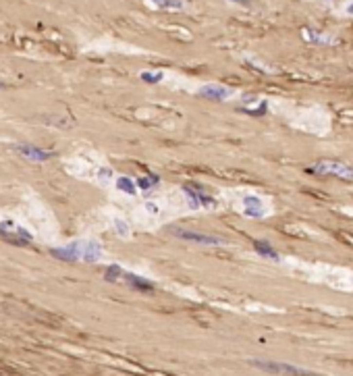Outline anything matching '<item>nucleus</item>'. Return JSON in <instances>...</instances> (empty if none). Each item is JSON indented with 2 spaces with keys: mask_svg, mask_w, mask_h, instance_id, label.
I'll use <instances>...</instances> for the list:
<instances>
[{
  "mask_svg": "<svg viewBox=\"0 0 353 376\" xmlns=\"http://www.w3.org/2000/svg\"><path fill=\"white\" fill-rule=\"evenodd\" d=\"M308 173L322 175V177H336L341 181H353V167L341 160H318L310 164Z\"/></svg>",
  "mask_w": 353,
  "mask_h": 376,
  "instance_id": "obj_1",
  "label": "nucleus"
},
{
  "mask_svg": "<svg viewBox=\"0 0 353 376\" xmlns=\"http://www.w3.org/2000/svg\"><path fill=\"white\" fill-rule=\"evenodd\" d=\"M0 237H2L6 244L17 245V247H29L34 244V235L27 229H23L21 225L15 221H2L0 223Z\"/></svg>",
  "mask_w": 353,
  "mask_h": 376,
  "instance_id": "obj_2",
  "label": "nucleus"
},
{
  "mask_svg": "<svg viewBox=\"0 0 353 376\" xmlns=\"http://www.w3.org/2000/svg\"><path fill=\"white\" fill-rule=\"evenodd\" d=\"M170 235H175L179 239L185 241H193V244H202V245H224L226 241L221 237H214V235H204V233H195L189 229H181V226H168L167 229Z\"/></svg>",
  "mask_w": 353,
  "mask_h": 376,
  "instance_id": "obj_3",
  "label": "nucleus"
},
{
  "mask_svg": "<svg viewBox=\"0 0 353 376\" xmlns=\"http://www.w3.org/2000/svg\"><path fill=\"white\" fill-rule=\"evenodd\" d=\"M183 191H185L187 198H189L191 208H200V206H204V208H214V206H216V200L204 191V187L195 185V183L183 185Z\"/></svg>",
  "mask_w": 353,
  "mask_h": 376,
  "instance_id": "obj_4",
  "label": "nucleus"
},
{
  "mask_svg": "<svg viewBox=\"0 0 353 376\" xmlns=\"http://www.w3.org/2000/svg\"><path fill=\"white\" fill-rule=\"evenodd\" d=\"M50 254L58 260H65V262H77V260H83V254H85V241H73L71 245H65V247H52Z\"/></svg>",
  "mask_w": 353,
  "mask_h": 376,
  "instance_id": "obj_5",
  "label": "nucleus"
},
{
  "mask_svg": "<svg viewBox=\"0 0 353 376\" xmlns=\"http://www.w3.org/2000/svg\"><path fill=\"white\" fill-rule=\"evenodd\" d=\"M254 366L264 368L268 372H280V374H293V376H316L310 370H303V368H297L291 364H280V362H254Z\"/></svg>",
  "mask_w": 353,
  "mask_h": 376,
  "instance_id": "obj_6",
  "label": "nucleus"
},
{
  "mask_svg": "<svg viewBox=\"0 0 353 376\" xmlns=\"http://www.w3.org/2000/svg\"><path fill=\"white\" fill-rule=\"evenodd\" d=\"M15 150L19 154H23L27 160H34V162H46L56 156V152H50V150H42V148H37L34 144H17L15 146Z\"/></svg>",
  "mask_w": 353,
  "mask_h": 376,
  "instance_id": "obj_7",
  "label": "nucleus"
},
{
  "mask_svg": "<svg viewBox=\"0 0 353 376\" xmlns=\"http://www.w3.org/2000/svg\"><path fill=\"white\" fill-rule=\"evenodd\" d=\"M200 96L210 98V100H226V98H231V96H233V90L224 88V85L208 83V85H204V88L200 90Z\"/></svg>",
  "mask_w": 353,
  "mask_h": 376,
  "instance_id": "obj_8",
  "label": "nucleus"
},
{
  "mask_svg": "<svg viewBox=\"0 0 353 376\" xmlns=\"http://www.w3.org/2000/svg\"><path fill=\"white\" fill-rule=\"evenodd\" d=\"M125 283H127L131 289H135V291H141V293H152L154 291V283H150L148 279L144 277H137L133 275V272H125Z\"/></svg>",
  "mask_w": 353,
  "mask_h": 376,
  "instance_id": "obj_9",
  "label": "nucleus"
},
{
  "mask_svg": "<svg viewBox=\"0 0 353 376\" xmlns=\"http://www.w3.org/2000/svg\"><path fill=\"white\" fill-rule=\"evenodd\" d=\"M243 204H245V214L252 218H260L266 214V210L262 208V200L256 198V195H245L243 198Z\"/></svg>",
  "mask_w": 353,
  "mask_h": 376,
  "instance_id": "obj_10",
  "label": "nucleus"
},
{
  "mask_svg": "<svg viewBox=\"0 0 353 376\" xmlns=\"http://www.w3.org/2000/svg\"><path fill=\"white\" fill-rule=\"evenodd\" d=\"M148 2H152L156 9H164V11H183L187 6L185 0H148Z\"/></svg>",
  "mask_w": 353,
  "mask_h": 376,
  "instance_id": "obj_11",
  "label": "nucleus"
},
{
  "mask_svg": "<svg viewBox=\"0 0 353 376\" xmlns=\"http://www.w3.org/2000/svg\"><path fill=\"white\" fill-rule=\"evenodd\" d=\"M254 249L260 256H264V258H272V260H279V254H277V249H274L268 241H262V239H256L254 241Z\"/></svg>",
  "mask_w": 353,
  "mask_h": 376,
  "instance_id": "obj_12",
  "label": "nucleus"
},
{
  "mask_svg": "<svg viewBox=\"0 0 353 376\" xmlns=\"http://www.w3.org/2000/svg\"><path fill=\"white\" fill-rule=\"evenodd\" d=\"M116 187H119L123 193H127V195H135L137 193V181H133V179H129V177H119V179H116Z\"/></svg>",
  "mask_w": 353,
  "mask_h": 376,
  "instance_id": "obj_13",
  "label": "nucleus"
},
{
  "mask_svg": "<svg viewBox=\"0 0 353 376\" xmlns=\"http://www.w3.org/2000/svg\"><path fill=\"white\" fill-rule=\"evenodd\" d=\"M303 34H305V38H308V42H312V44H322V46H333L334 44L333 38L322 36V34H314L312 29H305Z\"/></svg>",
  "mask_w": 353,
  "mask_h": 376,
  "instance_id": "obj_14",
  "label": "nucleus"
},
{
  "mask_svg": "<svg viewBox=\"0 0 353 376\" xmlns=\"http://www.w3.org/2000/svg\"><path fill=\"white\" fill-rule=\"evenodd\" d=\"M123 277H125V270L121 268L119 264L108 266V268H106V275H104V279H106V281H112V283H114V281H119V279H123Z\"/></svg>",
  "mask_w": 353,
  "mask_h": 376,
  "instance_id": "obj_15",
  "label": "nucleus"
},
{
  "mask_svg": "<svg viewBox=\"0 0 353 376\" xmlns=\"http://www.w3.org/2000/svg\"><path fill=\"white\" fill-rule=\"evenodd\" d=\"M160 179L158 177H139L137 179V187L139 189H152L154 185H158Z\"/></svg>",
  "mask_w": 353,
  "mask_h": 376,
  "instance_id": "obj_16",
  "label": "nucleus"
},
{
  "mask_svg": "<svg viewBox=\"0 0 353 376\" xmlns=\"http://www.w3.org/2000/svg\"><path fill=\"white\" fill-rule=\"evenodd\" d=\"M114 231L119 233L121 237H129V233H131L129 226H127V223L121 221V218H116V221H114Z\"/></svg>",
  "mask_w": 353,
  "mask_h": 376,
  "instance_id": "obj_17",
  "label": "nucleus"
},
{
  "mask_svg": "<svg viewBox=\"0 0 353 376\" xmlns=\"http://www.w3.org/2000/svg\"><path fill=\"white\" fill-rule=\"evenodd\" d=\"M141 79L148 81V83H158V81L162 79V73H160V71H156L154 75H150V73H141Z\"/></svg>",
  "mask_w": 353,
  "mask_h": 376,
  "instance_id": "obj_18",
  "label": "nucleus"
},
{
  "mask_svg": "<svg viewBox=\"0 0 353 376\" xmlns=\"http://www.w3.org/2000/svg\"><path fill=\"white\" fill-rule=\"evenodd\" d=\"M146 208H148V212H152V214H158V206H156V204L148 202V204H146Z\"/></svg>",
  "mask_w": 353,
  "mask_h": 376,
  "instance_id": "obj_19",
  "label": "nucleus"
},
{
  "mask_svg": "<svg viewBox=\"0 0 353 376\" xmlns=\"http://www.w3.org/2000/svg\"><path fill=\"white\" fill-rule=\"evenodd\" d=\"M111 175H112V170H108V169H102V170H100V177H104V179H108Z\"/></svg>",
  "mask_w": 353,
  "mask_h": 376,
  "instance_id": "obj_20",
  "label": "nucleus"
},
{
  "mask_svg": "<svg viewBox=\"0 0 353 376\" xmlns=\"http://www.w3.org/2000/svg\"><path fill=\"white\" fill-rule=\"evenodd\" d=\"M233 2H239V4H247L249 0H233Z\"/></svg>",
  "mask_w": 353,
  "mask_h": 376,
  "instance_id": "obj_21",
  "label": "nucleus"
},
{
  "mask_svg": "<svg viewBox=\"0 0 353 376\" xmlns=\"http://www.w3.org/2000/svg\"><path fill=\"white\" fill-rule=\"evenodd\" d=\"M349 13H351V15H353V4H351V6H349Z\"/></svg>",
  "mask_w": 353,
  "mask_h": 376,
  "instance_id": "obj_22",
  "label": "nucleus"
}]
</instances>
